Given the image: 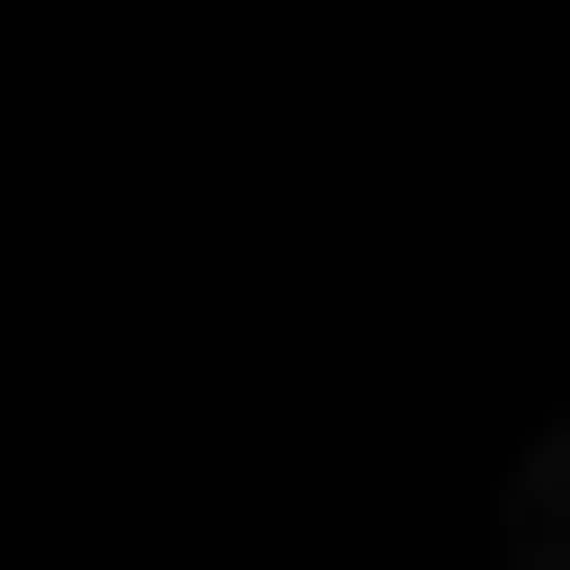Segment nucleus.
I'll return each mask as SVG.
<instances>
[{
    "instance_id": "1",
    "label": "nucleus",
    "mask_w": 570,
    "mask_h": 570,
    "mask_svg": "<svg viewBox=\"0 0 570 570\" xmlns=\"http://www.w3.org/2000/svg\"><path fill=\"white\" fill-rule=\"evenodd\" d=\"M502 548H525V570H570V411L525 434V480H502Z\"/></svg>"
}]
</instances>
